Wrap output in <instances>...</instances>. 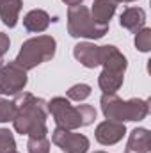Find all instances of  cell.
Masks as SVG:
<instances>
[{
  "instance_id": "1",
  "label": "cell",
  "mask_w": 151,
  "mask_h": 153,
  "mask_svg": "<svg viewBox=\"0 0 151 153\" xmlns=\"http://www.w3.org/2000/svg\"><path fill=\"white\" fill-rule=\"evenodd\" d=\"M16 117L13 119L14 130L21 135L29 137H46V116H48V102L34 96L32 93H18L14 94Z\"/></svg>"
},
{
  "instance_id": "2",
  "label": "cell",
  "mask_w": 151,
  "mask_h": 153,
  "mask_svg": "<svg viewBox=\"0 0 151 153\" xmlns=\"http://www.w3.org/2000/svg\"><path fill=\"white\" fill-rule=\"evenodd\" d=\"M48 112H52L57 126L66 130H76L80 126H89L96 119V109L91 105H71L70 100L55 96L48 102Z\"/></svg>"
},
{
  "instance_id": "3",
  "label": "cell",
  "mask_w": 151,
  "mask_h": 153,
  "mask_svg": "<svg viewBox=\"0 0 151 153\" xmlns=\"http://www.w3.org/2000/svg\"><path fill=\"white\" fill-rule=\"evenodd\" d=\"M101 112L110 121H142L150 112V103L148 100L133 98V100H121L115 93H103L101 100Z\"/></svg>"
},
{
  "instance_id": "4",
  "label": "cell",
  "mask_w": 151,
  "mask_h": 153,
  "mask_svg": "<svg viewBox=\"0 0 151 153\" xmlns=\"http://www.w3.org/2000/svg\"><path fill=\"white\" fill-rule=\"evenodd\" d=\"M103 71L98 76V85L103 93H115L123 82H124V71L128 66L126 57L112 45L101 46V62Z\"/></svg>"
},
{
  "instance_id": "5",
  "label": "cell",
  "mask_w": 151,
  "mask_h": 153,
  "mask_svg": "<svg viewBox=\"0 0 151 153\" xmlns=\"http://www.w3.org/2000/svg\"><path fill=\"white\" fill-rule=\"evenodd\" d=\"M55 50H57V41L52 36L30 38L21 45V50L14 59V62L25 71H29L46 61H52L55 55Z\"/></svg>"
},
{
  "instance_id": "6",
  "label": "cell",
  "mask_w": 151,
  "mask_h": 153,
  "mask_svg": "<svg viewBox=\"0 0 151 153\" xmlns=\"http://www.w3.org/2000/svg\"><path fill=\"white\" fill-rule=\"evenodd\" d=\"M68 32L73 38L100 39L109 32V25L96 23L85 5H73L68 9Z\"/></svg>"
},
{
  "instance_id": "7",
  "label": "cell",
  "mask_w": 151,
  "mask_h": 153,
  "mask_svg": "<svg viewBox=\"0 0 151 153\" xmlns=\"http://www.w3.org/2000/svg\"><path fill=\"white\" fill-rule=\"evenodd\" d=\"M27 82H29L27 71L23 68H20L14 61L9 64H4L0 68V91H2V94L14 96V94L23 91Z\"/></svg>"
},
{
  "instance_id": "8",
  "label": "cell",
  "mask_w": 151,
  "mask_h": 153,
  "mask_svg": "<svg viewBox=\"0 0 151 153\" xmlns=\"http://www.w3.org/2000/svg\"><path fill=\"white\" fill-rule=\"evenodd\" d=\"M52 143L64 153H87L89 150V139L84 134H75L61 126L52 132Z\"/></svg>"
},
{
  "instance_id": "9",
  "label": "cell",
  "mask_w": 151,
  "mask_h": 153,
  "mask_svg": "<svg viewBox=\"0 0 151 153\" xmlns=\"http://www.w3.org/2000/svg\"><path fill=\"white\" fill-rule=\"evenodd\" d=\"M126 134V126L124 123H119V121H103L96 126V132H94V137L100 144L103 146H112V144H117Z\"/></svg>"
},
{
  "instance_id": "10",
  "label": "cell",
  "mask_w": 151,
  "mask_h": 153,
  "mask_svg": "<svg viewBox=\"0 0 151 153\" xmlns=\"http://www.w3.org/2000/svg\"><path fill=\"white\" fill-rule=\"evenodd\" d=\"M75 59L85 68H96L101 62V46L93 43H78L73 48Z\"/></svg>"
},
{
  "instance_id": "11",
  "label": "cell",
  "mask_w": 151,
  "mask_h": 153,
  "mask_svg": "<svg viewBox=\"0 0 151 153\" xmlns=\"http://www.w3.org/2000/svg\"><path fill=\"white\" fill-rule=\"evenodd\" d=\"M119 25L130 32H139L141 29H144L146 25V13L142 7H128L123 11L121 18H119Z\"/></svg>"
},
{
  "instance_id": "12",
  "label": "cell",
  "mask_w": 151,
  "mask_h": 153,
  "mask_svg": "<svg viewBox=\"0 0 151 153\" xmlns=\"http://www.w3.org/2000/svg\"><path fill=\"white\" fill-rule=\"evenodd\" d=\"M50 14L43 9H32L23 18V27L29 32H44L50 25Z\"/></svg>"
},
{
  "instance_id": "13",
  "label": "cell",
  "mask_w": 151,
  "mask_h": 153,
  "mask_svg": "<svg viewBox=\"0 0 151 153\" xmlns=\"http://www.w3.org/2000/svg\"><path fill=\"white\" fill-rule=\"evenodd\" d=\"M115 7H117V0H94L93 9H91V16L96 23L109 25L110 18L115 13Z\"/></svg>"
},
{
  "instance_id": "14",
  "label": "cell",
  "mask_w": 151,
  "mask_h": 153,
  "mask_svg": "<svg viewBox=\"0 0 151 153\" xmlns=\"http://www.w3.org/2000/svg\"><path fill=\"white\" fill-rule=\"evenodd\" d=\"M150 130L148 128H135L132 130L126 144V153H148L150 152Z\"/></svg>"
},
{
  "instance_id": "15",
  "label": "cell",
  "mask_w": 151,
  "mask_h": 153,
  "mask_svg": "<svg viewBox=\"0 0 151 153\" xmlns=\"http://www.w3.org/2000/svg\"><path fill=\"white\" fill-rule=\"evenodd\" d=\"M21 5H23L21 0H2L0 2V18L5 27H9V29L16 27Z\"/></svg>"
},
{
  "instance_id": "16",
  "label": "cell",
  "mask_w": 151,
  "mask_h": 153,
  "mask_svg": "<svg viewBox=\"0 0 151 153\" xmlns=\"http://www.w3.org/2000/svg\"><path fill=\"white\" fill-rule=\"evenodd\" d=\"M89 96H91V85H87V84H75L68 89V100L84 102Z\"/></svg>"
},
{
  "instance_id": "17",
  "label": "cell",
  "mask_w": 151,
  "mask_h": 153,
  "mask_svg": "<svg viewBox=\"0 0 151 153\" xmlns=\"http://www.w3.org/2000/svg\"><path fill=\"white\" fill-rule=\"evenodd\" d=\"M16 152V141L7 128H0V153Z\"/></svg>"
},
{
  "instance_id": "18",
  "label": "cell",
  "mask_w": 151,
  "mask_h": 153,
  "mask_svg": "<svg viewBox=\"0 0 151 153\" xmlns=\"http://www.w3.org/2000/svg\"><path fill=\"white\" fill-rule=\"evenodd\" d=\"M135 46L139 52H150L151 50V29H141L135 32Z\"/></svg>"
},
{
  "instance_id": "19",
  "label": "cell",
  "mask_w": 151,
  "mask_h": 153,
  "mask_svg": "<svg viewBox=\"0 0 151 153\" xmlns=\"http://www.w3.org/2000/svg\"><path fill=\"white\" fill-rule=\"evenodd\" d=\"M27 150L29 153H50V141L48 137H29L27 143Z\"/></svg>"
},
{
  "instance_id": "20",
  "label": "cell",
  "mask_w": 151,
  "mask_h": 153,
  "mask_svg": "<svg viewBox=\"0 0 151 153\" xmlns=\"http://www.w3.org/2000/svg\"><path fill=\"white\" fill-rule=\"evenodd\" d=\"M14 117H16V105H14V102L0 98V123L13 121Z\"/></svg>"
},
{
  "instance_id": "21",
  "label": "cell",
  "mask_w": 151,
  "mask_h": 153,
  "mask_svg": "<svg viewBox=\"0 0 151 153\" xmlns=\"http://www.w3.org/2000/svg\"><path fill=\"white\" fill-rule=\"evenodd\" d=\"M9 46H11V39L7 34H4V32H0V57L9 50Z\"/></svg>"
},
{
  "instance_id": "22",
  "label": "cell",
  "mask_w": 151,
  "mask_h": 153,
  "mask_svg": "<svg viewBox=\"0 0 151 153\" xmlns=\"http://www.w3.org/2000/svg\"><path fill=\"white\" fill-rule=\"evenodd\" d=\"M62 2H64L66 5H70V7H73V5H80V4H82L84 0H62Z\"/></svg>"
},
{
  "instance_id": "23",
  "label": "cell",
  "mask_w": 151,
  "mask_h": 153,
  "mask_svg": "<svg viewBox=\"0 0 151 153\" xmlns=\"http://www.w3.org/2000/svg\"><path fill=\"white\" fill-rule=\"evenodd\" d=\"M2 66H4V59L0 57V68H2Z\"/></svg>"
},
{
  "instance_id": "24",
  "label": "cell",
  "mask_w": 151,
  "mask_h": 153,
  "mask_svg": "<svg viewBox=\"0 0 151 153\" xmlns=\"http://www.w3.org/2000/svg\"><path fill=\"white\" fill-rule=\"evenodd\" d=\"M117 2H135V0H117Z\"/></svg>"
},
{
  "instance_id": "25",
  "label": "cell",
  "mask_w": 151,
  "mask_h": 153,
  "mask_svg": "<svg viewBox=\"0 0 151 153\" xmlns=\"http://www.w3.org/2000/svg\"><path fill=\"white\" fill-rule=\"evenodd\" d=\"M94 153H107V152H94Z\"/></svg>"
},
{
  "instance_id": "26",
  "label": "cell",
  "mask_w": 151,
  "mask_h": 153,
  "mask_svg": "<svg viewBox=\"0 0 151 153\" xmlns=\"http://www.w3.org/2000/svg\"><path fill=\"white\" fill-rule=\"evenodd\" d=\"M13 153H18V152H13Z\"/></svg>"
},
{
  "instance_id": "27",
  "label": "cell",
  "mask_w": 151,
  "mask_h": 153,
  "mask_svg": "<svg viewBox=\"0 0 151 153\" xmlns=\"http://www.w3.org/2000/svg\"><path fill=\"white\" fill-rule=\"evenodd\" d=\"M0 94H2V91H0Z\"/></svg>"
},
{
  "instance_id": "28",
  "label": "cell",
  "mask_w": 151,
  "mask_h": 153,
  "mask_svg": "<svg viewBox=\"0 0 151 153\" xmlns=\"http://www.w3.org/2000/svg\"><path fill=\"white\" fill-rule=\"evenodd\" d=\"M0 2H2V0H0Z\"/></svg>"
}]
</instances>
